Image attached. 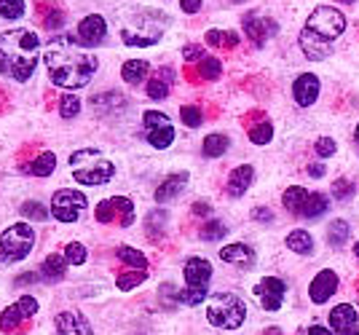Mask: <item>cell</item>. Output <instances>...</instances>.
<instances>
[{
	"label": "cell",
	"mask_w": 359,
	"mask_h": 335,
	"mask_svg": "<svg viewBox=\"0 0 359 335\" xmlns=\"http://www.w3.org/2000/svg\"><path fill=\"white\" fill-rule=\"evenodd\" d=\"M43 62L48 67L51 83H57L62 89H83L89 86V81L97 73V57L91 54V48L78 38V35H54L46 46Z\"/></svg>",
	"instance_id": "obj_1"
},
{
	"label": "cell",
	"mask_w": 359,
	"mask_h": 335,
	"mask_svg": "<svg viewBox=\"0 0 359 335\" xmlns=\"http://www.w3.org/2000/svg\"><path fill=\"white\" fill-rule=\"evenodd\" d=\"M41 54V38L38 32L19 27L0 35V73L14 78L19 83L30 81Z\"/></svg>",
	"instance_id": "obj_2"
},
{
	"label": "cell",
	"mask_w": 359,
	"mask_h": 335,
	"mask_svg": "<svg viewBox=\"0 0 359 335\" xmlns=\"http://www.w3.org/2000/svg\"><path fill=\"white\" fill-rule=\"evenodd\" d=\"M70 169L81 185H105L116 175V164L105 153L94 151V148H81L70 153Z\"/></svg>",
	"instance_id": "obj_3"
},
{
	"label": "cell",
	"mask_w": 359,
	"mask_h": 335,
	"mask_svg": "<svg viewBox=\"0 0 359 335\" xmlns=\"http://www.w3.org/2000/svg\"><path fill=\"white\" fill-rule=\"evenodd\" d=\"M182 274H185V289H177V292H175V303L198 306L207 298V285H210V279H212L210 260L188 258L185 260Z\"/></svg>",
	"instance_id": "obj_4"
},
{
	"label": "cell",
	"mask_w": 359,
	"mask_h": 335,
	"mask_svg": "<svg viewBox=\"0 0 359 335\" xmlns=\"http://www.w3.org/2000/svg\"><path fill=\"white\" fill-rule=\"evenodd\" d=\"M207 320L220 330H236L247 320V306L233 292H217L207 303Z\"/></svg>",
	"instance_id": "obj_5"
},
{
	"label": "cell",
	"mask_w": 359,
	"mask_h": 335,
	"mask_svg": "<svg viewBox=\"0 0 359 335\" xmlns=\"http://www.w3.org/2000/svg\"><path fill=\"white\" fill-rule=\"evenodd\" d=\"M35 247V231L27 223H16L8 226L0 236V260L3 263H19L32 252Z\"/></svg>",
	"instance_id": "obj_6"
},
{
	"label": "cell",
	"mask_w": 359,
	"mask_h": 335,
	"mask_svg": "<svg viewBox=\"0 0 359 335\" xmlns=\"http://www.w3.org/2000/svg\"><path fill=\"white\" fill-rule=\"evenodd\" d=\"M306 30L322 35L325 41H335V38L346 30V16H344V11H338V8H332V6H319L314 14L309 16Z\"/></svg>",
	"instance_id": "obj_7"
},
{
	"label": "cell",
	"mask_w": 359,
	"mask_h": 335,
	"mask_svg": "<svg viewBox=\"0 0 359 335\" xmlns=\"http://www.w3.org/2000/svg\"><path fill=\"white\" fill-rule=\"evenodd\" d=\"M89 207L86 196L81 191H70V188H62L51 196V214L60 220V223H75L81 212Z\"/></svg>",
	"instance_id": "obj_8"
},
{
	"label": "cell",
	"mask_w": 359,
	"mask_h": 335,
	"mask_svg": "<svg viewBox=\"0 0 359 335\" xmlns=\"http://www.w3.org/2000/svg\"><path fill=\"white\" fill-rule=\"evenodd\" d=\"M142 126H145V137H148V142L153 148L164 151V148H169V145L175 142V126H172L166 113L148 110V113L142 116Z\"/></svg>",
	"instance_id": "obj_9"
},
{
	"label": "cell",
	"mask_w": 359,
	"mask_h": 335,
	"mask_svg": "<svg viewBox=\"0 0 359 335\" xmlns=\"http://www.w3.org/2000/svg\"><path fill=\"white\" fill-rule=\"evenodd\" d=\"M94 217H97L100 223H113L116 217H121V228H129V226L135 223V204H132V198H126V196L105 198V201L97 204Z\"/></svg>",
	"instance_id": "obj_10"
},
{
	"label": "cell",
	"mask_w": 359,
	"mask_h": 335,
	"mask_svg": "<svg viewBox=\"0 0 359 335\" xmlns=\"http://www.w3.org/2000/svg\"><path fill=\"white\" fill-rule=\"evenodd\" d=\"M38 314V301L30 298V295H25V298H19L16 303H11L3 314H0V330L3 333H14L22 327V322L30 320Z\"/></svg>",
	"instance_id": "obj_11"
},
{
	"label": "cell",
	"mask_w": 359,
	"mask_h": 335,
	"mask_svg": "<svg viewBox=\"0 0 359 335\" xmlns=\"http://www.w3.org/2000/svg\"><path fill=\"white\" fill-rule=\"evenodd\" d=\"M255 295L260 298V306L266 311H279V306H282L287 295V285L276 276H266V279H260L255 285Z\"/></svg>",
	"instance_id": "obj_12"
},
{
	"label": "cell",
	"mask_w": 359,
	"mask_h": 335,
	"mask_svg": "<svg viewBox=\"0 0 359 335\" xmlns=\"http://www.w3.org/2000/svg\"><path fill=\"white\" fill-rule=\"evenodd\" d=\"M244 32L255 46H266V41L276 32V22H271L260 14H247L244 16Z\"/></svg>",
	"instance_id": "obj_13"
},
{
	"label": "cell",
	"mask_w": 359,
	"mask_h": 335,
	"mask_svg": "<svg viewBox=\"0 0 359 335\" xmlns=\"http://www.w3.org/2000/svg\"><path fill=\"white\" fill-rule=\"evenodd\" d=\"M335 289H338V274L335 271H319L314 276V282H311V287H309V298L314 301V303H327L330 298L335 295Z\"/></svg>",
	"instance_id": "obj_14"
},
{
	"label": "cell",
	"mask_w": 359,
	"mask_h": 335,
	"mask_svg": "<svg viewBox=\"0 0 359 335\" xmlns=\"http://www.w3.org/2000/svg\"><path fill=\"white\" fill-rule=\"evenodd\" d=\"M54 324H57V335H94L89 320L78 311H62L57 314Z\"/></svg>",
	"instance_id": "obj_15"
},
{
	"label": "cell",
	"mask_w": 359,
	"mask_h": 335,
	"mask_svg": "<svg viewBox=\"0 0 359 335\" xmlns=\"http://www.w3.org/2000/svg\"><path fill=\"white\" fill-rule=\"evenodd\" d=\"M105 32H107V25L100 14H89L86 19H81V25H78V38L89 48L100 46L105 41Z\"/></svg>",
	"instance_id": "obj_16"
},
{
	"label": "cell",
	"mask_w": 359,
	"mask_h": 335,
	"mask_svg": "<svg viewBox=\"0 0 359 335\" xmlns=\"http://www.w3.org/2000/svg\"><path fill=\"white\" fill-rule=\"evenodd\" d=\"M300 48H303V54L309 57V60H327L330 54H332V41H325L322 35H316V32L306 30L300 32Z\"/></svg>",
	"instance_id": "obj_17"
},
{
	"label": "cell",
	"mask_w": 359,
	"mask_h": 335,
	"mask_svg": "<svg viewBox=\"0 0 359 335\" xmlns=\"http://www.w3.org/2000/svg\"><path fill=\"white\" fill-rule=\"evenodd\" d=\"M292 97L300 107H311L319 97V78L311 76V73H303V76L295 78L292 83Z\"/></svg>",
	"instance_id": "obj_18"
},
{
	"label": "cell",
	"mask_w": 359,
	"mask_h": 335,
	"mask_svg": "<svg viewBox=\"0 0 359 335\" xmlns=\"http://www.w3.org/2000/svg\"><path fill=\"white\" fill-rule=\"evenodd\" d=\"M357 308L351 303H338L330 311V327L335 333H351L357 327Z\"/></svg>",
	"instance_id": "obj_19"
},
{
	"label": "cell",
	"mask_w": 359,
	"mask_h": 335,
	"mask_svg": "<svg viewBox=\"0 0 359 335\" xmlns=\"http://www.w3.org/2000/svg\"><path fill=\"white\" fill-rule=\"evenodd\" d=\"M220 260L236 266V268H252L255 266V249L247 244H228L220 249Z\"/></svg>",
	"instance_id": "obj_20"
},
{
	"label": "cell",
	"mask_w": 359,
	"mask_h": 335,
	"mask_svg": "<svg viewBox=\"0 0 359 335\" xmlns=\"http://www.w3.org/2000/svg\"><path fill=\"white\" fill-rule=\"evenodd\" d=\"M252 180H255V169L250 167V164H241V167H236L231 175H228V193L233 198H239V196H244L247 193V188L252 185Z\"/></svg>",
	"instance_id": "obj_21"
},
{
	"label": "cell",
	"mask_w": 359,
	"mask_h": 335,
	"mask_svg": "<svg viewBox=\"0 0 359 335\" xmlns=\"http://www.w3.org/2000/svg\"><path fill=\"white\" fill-rule=\"evenodd\" d=\"M188 185V175L185 172H177V175H169L164 183L156 188V201L164 204V201H172L175 196H180V191Z\"/></svg>",
	"instance_id": "obj_22"
},
{
	"label": "cell",
	"mask_w": 359,
	"mask_h": 335,
	"mask_svg": "<svg viewBox=\"0 0 359 335\" xmlns=\"http://www.w3.org/2000/svg\"><path fill=\"white\" fill-rule=\"evenodd\" d=\"M91 107H94L100 116H107V113L123 110V107H126V97L121 92H102V94H97V97H91Z\"/></svg>",
	"instance_id": "obj_23"
},
{
	"label": "cell",
	"mask_w": 359,
	"mask_h": 335,
	"mask_svg": "<svg viewBox=\"0 0 359 335\" xmlns=\"http://www.w3.org/2000/svg\"><path fill=\"white\" fill-rule=\"evenodd\" d=\"M309 191L306 188H300V185H292V188H287L285 196H282V204H285L287 212L292 214H300L303 217V210H306V201H309Z\"/></svg>",
	"instance_id": "obj_24"
},
{
	"label": "cell",
	"mask_w": 359,
	"mask_h": 335,
	"mask_svg": "<svg viewBox=\"0 0 359 335\" xmlns=\"http://www.w3.org/2000/svg\"><path fill=\"white\" fill-rule=\"evenodd\" d=\"M148 62L145 60H129L123 67H121V78L129 83V86H137V83H142L145 78H148Z\"/></svg>",
	"instance_id": "obj_25"
},
{
	"label": "cell",
	"mask_w": 359,
	"mask_h": 335,
	"mask_svg": "<svg viewBox=\"0 0 359 335\" xmlns=\"http://www.w3.org/2000/svg\"><path fill=\"white\" fill-rule=\"evenodd\" d=\"M287 247H290L292 252H298V255H311V252H314V239H311L309 231L298 228L287 236Z\"/></svg>",
	"instance_id": "obj_26"
},
{
	"label": "cell",
	"mask_w": 359,
	"mask_h": 335,
	"mask_svg": "<svg viewBox=\"0 0 359 335\" xmlns=\"http://www.w3.org/2000/svg\"><path fill=\"white\" fill-rule=\"evenodd\" d=\"M65 274H67V258H62V255H48V258L43 260L46 279L60 282V279H65Z\"/></svg>",
	"instance_id": "obj_27"
},
{
	"label": "cell",
	"mask_w": 359,
	"mask_h": 335,
	"mask_svg": "<svg viewBox=\"0 0 359 335\" xmlns=\"http://www.w3.org/2000/svg\"><path fill=\"white\" fill-rule=\"evenodd\" d=\"M228 145H231V139L225 137V135H207L201 151H204V156H210V158H220L228 151Z\"/></svg>",
	"instance_id": "obj_28"
},
{
	"label": "cell",
	"mask_w": 359,
	"mask_h": 335,
	"mask_svg": "<svg viewBox=\"0 0 359 335\" xmlns=\"http://www.w3.org/2000/svg\"><path fill=\"white\" fill-rule=\"evenodd\" d=\"M116 258H118L121 263H126V266L137 268V271H145V268H148V260H145V255H142L140 249H135V247H118Z\"/></svg>",
	"instance_id": "obj_29"
},
{
	"label": "cell",
	"mask_w": 359,
	"mask_h": 335,
	"mask_svg": "<svg viewBox=\"0 0 359 335\" xmlns=\"http://www.w3.org/2000/svg\"><path fill=\"white\" fill-rule=\"evenodd\" d=\"M54 167H57V156H54V153H41L30 167H27V172L35 175V177H48V175L54 172Z\"/></svg>",
	"instance_id": "obj_30"
},
{
	"label": "cell",
	"mask_w": 359,
	"mask_h": 335,
	"mask_svg": "<svg viewBox=\"0 0 359 335\" xmlns=\"http://www.w3.org/2000/svg\"><path fill=\"white\" fill-rule=\"evenodd\" d=\"M327 196L325 193H311L309 201H306V210H303V217H309V220H316V217H322V214L327 212Z\"/></svg>",
	"instance_id": "obj_31"
},
{
	"label": "cell",
	"mask_w": 359,
	"mask_h": 335,
	"mask_svg": "<svg viewBox=\"0 0 359 335\" xmlns=\"http://www.w3.org/2000/svg\"><path fill=\"white\" fill-rule=\"evenodd\" d=\"M348 233H351V228H348L346 220H332L327 226V242L332 244V247H344L346 239H348Z\"/></svg>",
	"instance_id": "obj_32"
},
{
	"label": "cell",
	"mask_w": 359,
	"mask_h": 335,
	"mask_svg": "<svg viewBox=\"0 0 359 335\" xmlns=\"http://www.w3.org/2000/svg\"><path fill=\"white\" fill-rule=\"evenodd\" d=\"M164 228H166V212L164 210H158V212H150L148 214V236L153 242H158L161 236H164Z\"/></svg>",
	"instance_id": "obj_33"
},
{
	"label": "cell",
	"mask_w": 359,
	"mask_h": 335,
	"mask_svg": "<svg viewBox=\"0 0 359 335\" xmlns=\"http://www.w3.org/2000/svg\"><path fill=\"white\" fill-rule=\"evenodd\" d=\"M207 43L210 46H225V48H233L239 43V35L236 32H223V30H210L207 32Z\"/></svg>",
	"instance_id": "obj_34"
},
{
	"label": "cell",
	"mask_w": 359,
	"mask_h": 335,
	"mask_svg": "<svg viewBox=\"0 0 359 335\" xmlns=\"http://www.w3.org/2000/svg\"><path fill=\"white\" fill-rule=\"evenodd\" d=\"M198 76L207 78V81H217V78L223 76V64L215 57H204V60L198 62Z\"/></svg>",
	"instance_id": "obj_35"
},
{
	"label": "cell",
	"mask_w": 359,
	"mask_h": 335,
	"mask_svg": "<svg viewBox=\"0 0 359 335\" xmlns=\"http://www.w3.org/2000/svg\"><path fill=\"white\" fill-rule=\"evenodd\" d=\"M225 233H228V226L220 223V220H210L207 226H201V239L204 242H217V239H223Z\"/></svg>",
	"instance_id": "obj_36"
},
{
	"label": "cell",
	"mask_w": 359,
	"mask_h": 335,
	"mask_svg": "<svg viewBox=\"0 0 359 335\" xmlns=\"http://www.w3.org/2000/svg\"><path fill=\"white\" fill-rule=\"evenodd\" d=\"M145 271H129V274H121L118 279H116V285H118V289H123V292H129V289H135V287H140L142 282H145Z\"/></svg>",
	"instance_id": "obj_37"
},
{
	"label": "cell",
	"mask_w": 359,
	"mask_h": 335,
	"mask_svg": "<svg viewBox=\"0 0 359 335\" xmlns=\"http://www.w3.org/2000/svg\"><path fill=\"white\" fill-rule=\"evenodd\" d=\"M180 118H182L185 126L196 129V126H201V121H204V113H201V107L185 105V107H180Z\"/></svg>",
	"instance_id": "obj_38"
},
{
	"label": "cell",
	"mask_w": 359,
	"mask_h": 335,
	"mask_svg": "<svg viewBox=\"0 0 359 335\" xmlns=\"http://www.w3.org/2000/svg\"><path fill=\"white\" fill-rule=\"evenodd\" d=\"M271 137H273V126L269 121L257 123V126L250 129V139H252L255 145H266V142H271Z\"/></svg>",
	"instance_id": "obj_39"
},
{
	"label": "cell",
	"mask_w": 359,
	"mask_h": 335,
	"mask_svg": "<svg viewBox=\"0 0 359 335\" xmlns=\"http://www.w3.org/2000/svg\"><path fill=\"white\" fill-rule=\"evenodd\" d=\"M60 113H62V118H75V116L81 113V100H78L75 94H65L60 102Z\"/></svg>",
	"instance_id": "obj_40"
},
{
	"label": "cell",
	"mask_w": 359,
	"mask_h": 335,
	"mask_svg": "<svg viewBox=\"0 0 359 335\" xmlns=\"http://www.w3.org/2000/svg\"><path fill=\"white\" fill-rule=\"evenodd\" d=\"M22 14H25V0H0V16L19 19Z\"/></svg>",
	"instance_id": "obj_41"
},
{
	"label": "cell",
	"mask_w": 359,
	"mask_h": 335,
	"mask_svg": "<svg viewBox=\"0 0 359 335\" xmlns=\"http://www.w3.org/2000/svg\"><path fill=\"white\" fill-rule=\"evenodd\" d=\"M65 258H67V263H73V266L86 263V247L81 242H70L65 247Z\"/></svg>",
	"instance_id": "obj_42"
},
{
	"label": "cell",
	"mask_w": 359,
	"mask_h": 335,
	"mask_svg": "<svg viewBox=\"0 0 359 335\" xmlns=\"http://www.w3.org/2000/svg\"><path fill=\"white\" fill-rule=\"evenodd\" d=\"M22 214L30 217V220H46V217H48V210H46L41 201H25V204H22Z\"/></svg>",
	"instance_id": "obj_43"
},
{
	"label": "cell",
	"mask_w": 359,
	"mask_h": 335,
	"mask_svg": "<svg viewBox=\"0 0 359 335\" xmlns=\"http://www.w3.org/2000/svg\"><path fill=\"white\" fill-rule=\"evenodd\" d=\"M148 97L150 100H166L169 97V83H166L164 78H153L148 83Z\"/></svg>",
	"instance_id": "obj_44"
},
{
	"label": "cell",
	"mask_w": 359,
	"mask_h": 335,
	"mask_svg": "<svg viewBox=\"0 0 359 335\" xmlns=\"http://www.w3.org/2000/svg\"><path fill=\"white\" fill-rule=\"evenodd\" d=\"M335 139H330V137H319L316 139V145H314V151L319 158H330V156H335Z\"/></svg>",
	"instance_id": "obj_45"
},
{
	"label": "cell",
	"mask_w": 359,
	"mask_h": 335,
	"mask_svg": "<svg viewBox=\"0 0 359 335\" xmlns=\"http://www.w3.org/2000/svg\"><path fill=\"white\" fill-rule=\"evenodd\" d=\"M351 193H354V183H348V180H335V183H332V196L335 198L346 201Z\"/></svg>",
	"instance_id": "obj_46"
},
{
	"label": "cell",
	"mask_w": 359,
	"mask_h": 335,
	"mask_svg": "<svg viewBox=\"0 0 359 335\" xmlns=\"http://www.w3.org/2000/svg\"><path fill=\"white\" fill-rule=\"evenodd\" d=\"M182 57H185V62H201V60H204V48L191 43V46L182 48Z\"/></svg>",
	"instance_id": "obj_47"
},
{
	"label": "cell",
	"mask_w": 359,
	"mask_h": 335,
	"mask_svg": "<svg viewBox=\"0 0 359 335\" xmlns=\"http://www.w3.org/2000/svg\"><path fill=\"white\" fill-rule=\"evenodd\" d=\"M62 25H65V14L62 11H54V14H48L43 19V27H48V30H60Z\"/></svg>",
	"instance_id": "obj_48"
},
{
	"label": "cell",
	"mask_w": 359,
	"mask_h": 335,
	"mask_svg": "<svg viewBox=\"0 0 359 335\" xmlns=\"http://www.w3.org/2000/svg\"><path fill=\"white\" fill-rule=\"evenodd\" d=\"M180 8L185 14H196V11H201V0H180Z\"/></svg>",
	"instance_id": "obj_49"
},
{
	"label": "cell",
	"mask_w": 359,
	"mask_h": 335,
	"mask_svg": "<svg viewBox=\"0 0 359 335\" xmlns=\"http://www.w3.org/2000/svg\"><path fill=\"white\" fill-rule=\"evenodd\" d=\"M252 217L255 220H260V223H271V220H273V212L266 210V207H257V210L252 212Z\"/></svg>",
	"instance_id": "obj_50"
},
{
	"label": "cell",
	"mask_w": 359,
	"mask_h": 335,
	"mask_svg": "<svg viewBox=\"0 0 359 335\" xmlns=\"http://www.w3.org/2000/svg\"><path fill=\"white\" fill-rule=\"evenodd\" d=\"M35 282H38V274H22L19 276V279H16V285H19V287H22V285H35Z\"/></svg>",
	"instance_id": "obj_51"
},
{
	"label": "cell",
	"mask_w": 359,
	"mask_h": 335,
	"mask_svg": "<svg viewBox=\"0 0 359 335\" xmlns=\"http://www.w3.org/2000/svg\"><path fill=\"white\" fill-rule=\"evenodd\" d=\"M212 207L207 204V201H196L194 204V214H210Z\"/></svg>",
	"instance_id": "obj_52"
},
{
	"label": "cell",
	"mask_w": 359,
	"mask_h": 335,
	"mask_svg": "<svg viewBox=\"0 0 359 335\" xmlns=\"http://www.w3.org/2000/svg\"><path fill=\"white\" fill-rule=\"evenodd\" d=\"M309 335H332L327 330V327H322V324H311V327H309Z\"/></svg>",
	"instance_id": "obj_53"
},
{
	"label": "cell",
	"mask_w": 359,
	"mask_h": 335,
	"mask_svg": "<svg viewBox=\"0 0 359 335\" xmlns=\"http://www.w3.org/2000/svg\"><path fill=\"white\" fill-rule=\"evenodd\" d=\"M309 175H311V177H322V175H325V167H322V164H311V167H309Z\"/></svg>",
	"instance_id": "obj_54"
},
{
	"label": "cell",
	"mask_w": 359,
	"mask_h": 335,
	"mask_svg": "<svg viewBox=\"0 0 359 335\" xmlns=\"http://www.w3.org/2000/svg\"><path fill=\"white\" fill-rule=\"evenodd\" d=\"M263 335H282V330H279V327H269Z\"/></svg>",
	"instance_id": "obj_55"
},
{
	"label": "cell",
	"mask_w": 359,
	"mask_h": 335,
	"mask_svg": "<svg viewBox=\"0 0 359 335\" xmlns=\"http://www.w3.org/2000/svg\"><path fill=\"white\" fill-rule=\"evenodd\" d=\"M354 139H357V145H359V123H357V132H354Z\"/></svg>",
	"instance_id": "obj_56"
},
{
	"label": "cell",
	"mask_w": 359,
	"mask_h": 335,
	"mask_svg": "<svg viewBox=\"0 0 359 335\" xmlns=\"http://www.w3.org/2000/svg\"><path fill=\"white\" fill-rule=\"evenodd\" d=\"M354 255H357V258H359V242L354 244Z\"/></svg>",
	"instance_id": "obj_57"
},
{
	"label": "cell",
	"mask_w": 359,
	"mask_h": 335,
	"mask_svg": "<svg viewBox=\"0 0 359 335\" xmlns=\"http://www.w3.org/2000/svg\"><path fill=\"white\" fill-rule=\"evenodd\" d=\"M346 335H359V333H357V330H351V333H346Z\"/></svg>",
	"instance_id": "obj_58"
},
{
	"label": "cell",
	"mask_w": 359,
	"mask_h": 335,
	"mask_svg": "<svg viewBox=\"0 0 359 335\" xmlns=\"http://www.w3.org/2000/svg\"><path fill=\"white\" fill-rule=\"evenodd\" d=\"M231 3H244V0H231Z\"/></svg>",
	"instance_id": "obj_59"
},
{
	"label": "cell",
	"mask_w": 359,
	"mask_h": 335,
	"mask_svg": "<svg viewBox=\"0 0 359 335\" xmlns=\"http://www.w3.org/2000/svg\"><path fill=\"white\" fill-rule=\"evenodd\" d=\"M344 3H354V0H344Z\"/></svg>",
	"instance_id": "obj_60"
}]
</instances>
